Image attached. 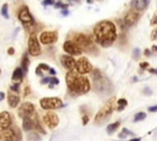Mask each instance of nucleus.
Returning <instances> with one entry per match:
<instances>
[{"label":"nucleus","mask_w":157,"mask_h":141,"mask_svg":"<svg viewBox=\"0 0 157 141\" xmlns=\"http://www.w3.org/2000/svg\"><path fill=\"white\" fill-rule=\"evenodd\" d=\"M66 85L70 92L75 94H85L90 92L91 90V83L88 78L83 75H80L76 69L67 70L66 72Z\"/></svg>","instance_id":"nucleus-2"},{"label":"nucleus","mask_w":157,"mask_h":141,"mask_svg":"<svg viewBox=\"0 0 157 141\" xmlns=\"http://www.w3.org/2000/svg\"><path fill=\"white\" fill-rule=\"evenodd\" d=\"M93 90L99 94H110L113 91V85L108 77L101 75L99 77L93 78Z\"/></svg>","instance_id":"nucleus-4"},{"label":"nucleus","mask_w":157,"mask_h":141,"mask_svg":"<svg viewBox=\"0 0 157 141\" xmlns=\"http://www.w3.org/2000/svg\"><path fill=\"white\" fill-rule=\"evenodd\" d=\"M21 131L16 125H10L7 129L0 132V141H21Z\"/></svg>","instance_id":"nucleus-6"},{"label":"nucleus","mask_w":157,"mask_h":141,"mask_svg":"<svg viewBox=\"0 0 157 141\" xmlns=\"http://www.w3.org/2000/svg\"><path fill=\"white\" fill-rule=\"evenodd\" d=\"M27 140H28V141H40V135H39L37 131L29 132V134L27 135Z\"/></svg>","instance_id":"nucleus-26"},{"label":"nucleus","mask_w":157,"mask_h":141,"mask_svg":"<svg viewBox=\"0 0 157 141\" xmlns=\"http://www.w3.org/2000/svg\"><path fill=\"white\" fill-rule=\"evenodd\" d=\"M28 53L32 56H38L42 53V49H40V45H39V39L33 33L28 38Z\"/></svg>","instance_id":"nucleus-9"},{"label":"nucleus","mask_w":157,"mask_h":141,"mask_svg":"<svg viewBox=\"0 0 157 141\" xmlns=\"http://www.w3.org/2000/svg\"><path fill=\"white\" fill-rule=\"evenodd\" d=\"M29 93H31V88H29V86H26V88L23 91V94L25 96H29Z\"/></svg>","instance_id":"nucleus-36"},{"label":"nucleus","mask_w":157,"mask_h":141,"mask_svg":"<svg viewBox=\"0 0 157 141\" xmlns=\"http://www.w3.org/2000/svg\"><path fill=\"white\" fill-rule=\"evenodd\" d=\"M13 53H15V49H13V48H9V49H7V54H9V55H12Z\"/></svg>","instance_id":"nucleus-42"},{"label":"nucleus","mask_w":157,"mask_h":141,"mask_svg":"<svg viewBox=\"0 0 157 141\" xmlns=\"http://www.w3.org/2000/svg\"><path fill=\"white\" fill-rule=\"evenodd\" d=\"M54 6H55L56 9H60V7L63 6V2H61V1H56V2L54 4Z\"/></svg>","instance_id":"nucleus-38"},{"label":"nucleus","mask_w":157,"mask_h":141,"mask_svg":"<svg viewBox=\"0 0 157 141\" xmlns=\"http://www.w3.org/2000/svg\"><path fill=\"white\" fill-rule=\"evenodd\" d=\"M48 72H49V74H50L52 76H55V74H56V71H55L54 69H52V67L49 69V71H48Z\"/></svg>","instance_id":"nucleus-43"},{"label":"nucleus","mask_w":157,"mask_h":141,"mask_svg":"<svg viewBox=\"0 0 157 141\" xmlns=\"http://www.w3.org/2000/svg\"><path fill=\"white\" fill-rule=\"evenodd\" d=\"M74 42L83 50V51H87V53H96L94 50V44H93V40L90 36L87 34H83V33H76L74 36Z\"/></svg>","instance_id":"nucleus-5"},{"label":"nucleus","mask_w":157,"mask_h":141,"mask_svg":"<svg viewBox=\"0 0 157 141\" xmlns=\"http://www.w3.org/2000/svg\"><path fill=\"white\" fill-rule=\"evenodd\" d=\"M148 4H150V0H132L131 1V7L134 10L142 11V10H146Z\"/></svg>","instance_id":"nucleus-19"},{"label":"nucleus","mask_w":157,"mask_h":141,"mask_svg":"<svg viewBox=\"0 0 157 141\" xmlns=\"http://www.w3.org/2000/svg\"><path fill=\"white\" fill-rule=\"evenodd\" d=\"M48 82H50V77H43V78H40V83L42 85L48 83Z\"/></svg>","instance_id":"nucleus-35"},{"label":"nucleus","mask_w":157,"mask_h":141,"mask_svg":"<svg viewBox=\"0 0 157 141\" xmlns=\"http://www.w3.org/2000/svg\"><path fill=\"white\" fill-rule=\"evenodd\" d=\"M76 71L80 74V75H86L88 72H92V65L91 63L88 61L87 58L85 56H81L77 61H76Z\"/></svg>","instance_id":"nucleus-10"},{"label":"nucleus","mask_w":157,"mask_h":141,"mask_svg":"<svg viewBox=\"0 0 157 141\" xmlns=\"http://www.w3.org/2000/svg\"><path fill=\"white\" fill-rule=\"evenodd\" d=\"M23 76H25V72H23L22 67H16L13 74H12V81L13 82H21L23 80Z\"/></svg>","instance_id":"nucleus-20"},{"label":"nucleus","mask_w":157,"mask_h":141,"mask_svg":"<svg viewBox=\"0 0 157 141\" xmlns=\"http://www.w3.org/2000/svg\"><path fill=\"white\" fill-rule=\"evenodd\" d=\"M144 54H145V55H146V56H148V55H151V51H150V50H148V49H146V50H145V51H144Z\"/></svg>","instance_id":"nucleus-45"},{"label":"nucleus","mask_w":157,"mask_h":141,"mask_svg":"<svg viewBox=\"0 0 157 141\" xmlns=\"http://www.w3.org/2000/svg\"><path fill=\"white\" fill-rule=\"evenodd\" d=\"M147 66H148V63H146V61H145V63H141V64H140V67H141L142 70H144V69H146Z\"/></svg>","instance_id":"nucleus-39"},{"label":"nucleus","mask_w":157,"mask_h":141,"mask_svg":"<svg viewBox=\"0 0 157 141\" xmlns=\"http://www.w3.org/2000/svg\"><path fill=\"white\" fill-rule=\"evenodd\" d=\"M60 63H61V65H63L65 69H67V70H72V69L76 67V60H75L70 54H67V55H61V56H60Z\"/></svg>","instance_id":"nucleus-17"},{"label":"nucleus","mask_w":157,"mask_h":141,"mask_svg":"<svg viewBox=\"0 0 157 141\" xmlns=\"http://www.w3.org/2000/svg\"><path fill=\"white\" fill-rule=\"evenodd\" d=\"M34 113H36L34 105L31 102H25L18 108V116H21L22 119L23 118H31L34 115Z\"/></svg>","instance_id":"nucleus-12"},{"label":"nucleus","mask_w":157,"mask_h":141,"mask_svg":"<svg viewBox=\"0 0 157 141\" xmlns=\"http://www.w3.org/2000/svg\"><path fill=\"white\" fill-rule=\"evenodd\" d=\"M63 49L70 55H80L82 53V49L74 40H66L63 44Z\"/></svg>","instance_id":"nucleus-14"},{"label":"nucleus","mask_w":157,"mask_h":141,"mask_svg":"<svg viewBox=\"0 0 157 141\" xmlns=\"http://www.w3.org/2000/svg\"><path fill=\"white\" fill-rule=\"evenodd\" d=\"M70 1H72V0H70Z\"/></svg>","instance_id":"nucleus-54"},{"label":"nucleus","mask_w":157,"mask_h":141,"mask_svg":"<svg viewBox=\"0 0 157 141\" xmlns=\"http://www.w3.org/2000/svg\"><path fill=\"white\" fill-rule=\"evenodd\" d=\"M152 50L153 51H157V45H152Z\"/></svg>","instance_id":"nucleus-51"},{"label":"nucleus","mask_w":157,"mask_h":141,"mask_svg":"<svg viewBox=\"0 0 157 141\" xmlns=\"http://www.w3.org/2000/svg\"><path fill=\"white\" fill-rule=\"evenodd\" d=\"M33 123H34V129H36L38 132H40V134H44V135H45V130H44V128H42V125H40L39 120H38V116H37V114H36V113H34V120H33Z\"/></svg>","instance_id":"nucleus-23"},{"label":"nucleus","mask_w":157,"mask_h":141,"mask_svg":"<svg viewBox=\"0 0 157 141\" xmlns=\"http://www.w3.org/2000/svg\"><path fill=\"white\" fill-rule=\"evenodd\" d=\"M22 129L25 131H31L34 129V123L31 118H23V121H22Z\"/></svg>","instance_id":"nucleus-21"},{"label":"nucleus","mask_w":157,"mask_h":141,"mask_svg":"<svg viewBox=\"0 0 157 141\" xmlns=\"http://www.w3.org/2000/svg\"><path fill=\"white\" fill-rule=\"evenodd\" d=\"M146 118V114L144 113V112H139L135 116H134V121L135 123H137V121H141V120H144Z\"/></svg>","instance_id":"nucleus-28"},{"label":"nucleus","mask_w":157,"mask_h":141,"mask_svg":"<svg viewBox=\"0 0 157 141\" xmlns=\"http://www.w3.org/2000/svg\"><path fill=\"white\" fill-rule=\"evenodd\" d=\"M17 16H18V20H20V22L22 23V26L26 27L28 31H29L32 27H34V18H33V16L31 15L29 9H28L26 5L20 7V10H18V12H17Z\"/></svg>","instance_id":"nucleus-7"},{"label":"nucleus","mask_w":157,"mask_h":141,"mask_svg":"<svg viewBox=\"0 0 157 141\" xmlns=\"http://www.w3.org/2000/svg\"><path fill=\"white\" fill-rule=\"evenodd\" d=\"M36 74H37L38 76H43V72H42V69H39V67H37V69H36Z\"/></svg>","instance_id":"nucleus-40"},{"label":"nucleus","mask_w":157,"mask_h":141,"mask_svg":"<svg viewBox=\"0 0 157 141\" xmlns=\"http://www.w3.org/2000/svg\"><path fill=\"white\" fill-rule=\"evenodd\" d=\"M148 110H150V112H157V105H152V107H148Z\"/></svg>","instance_id":"nucleus-41"},{"label":"nucleus","mask_w":157,"mask_h":141,"mask_svg":"<svg viewBox=\"0 0 157 141\" xmlns=\"http://www.w3.org/2000/svg\"><path fill=\"white\" fill-rule=\"evenodd\" d=\"M117 37H118L117 27L112 21H108V20L99 21L94 26L93 38H94V42L101 47H104V48L110 47L115 42Z\"/></svg>","instance_id":"nucleus-1"},{"label":"nucleus","mask_w":157,"mask_h":141,"mask_svg":"<svg viewBox=\"0 0 157 141\" xmlns=\"http://www.w3.org/2000/svg\"><path fill=\"white\" fill-rule=\"evenodd\" d=\"M7 103L11 108H15L20 103V96L17 94V92H13V91H9L7 92Z\"/></svg>","instance_id":"nucleus-18"},{"label":"nucleus","mask_w":157,"mask_h":141,"mask_svg":"<svg viewBox=\"0 0 157 141\" xmlns=\"http://www.w3.org/2000/svg\"><path fill=\"white\" fill-rule=\"evenodd\" d=\"M21 66H22V70H23V72H25V75H26V74H27V71H28V66H29V59H28L27 53H25V54L22 55Z\"/></svg>","instance_id":"nucleus-22"},{"label":"nucleus","mask_w":157,"mask_h":141,"mask_svg":"<svg viewBox=\"0 0 157 141\" xmlns=\"http://www.w3.org/2000/svg\"><path fill=\"white\" fill-rule=\"evenodd\" d=\"M54 4H55L54 0H43L42 1V5L43 6H49V5H54Z\"/></svg>","instance_id":"nucleus-34"},{"label":"nucleus","mask_w":157,"mask_h":141,"mask_svg":"<svg viewBox=\"0 0 157 141\" xmlns=\"http://www.w3.org/2000/svg\"><path fill=\"white\" fill-rule=\"evenodd\" d=\"M126 104H128V101L126 99H124V98H120V99H118V110L120 112V110H123L125 107H126Z\"/></svg>","instance_id":"nucleus-27"},{"label":"nucleus","mask_w":157,"mask_h":141,"mask_svg":"<svg viewBox=\"0 0 157 141\" xmlns=\"http://www.w3.org/2000/svg\"><path fill=\"white\" fill-rule=\"evenodd\" d=\"M135 134L132 132V131H130V130H128L126 128H123V130L119 132V135H118V137L119 139H126L128 136H134Z\"/></svg>","instance_id":"nucleus-25"},{"label":"nucleus","mask_w":157,"mask_h":141,"mask_svg":"<svg viewBox=\"0 0 157 141\" xmlns=\"http://www.w3.org/2000/svg\"><path fill=\"white\" fill-rule=\"evenodd\" d=\"M144 92H145L146 94H150V93H151V90H150V88H145V90H144Z\"/></svg>","instance_id":"nucleus-46"},{"label":"nucleus","mask_w":157,"mask_h":141,"mask_svg":"<svg viewBox=\"0 0 157 141\" xmlns=\"http://www.w3.org/2000/svg\"><path fill=\"white\" fill-rule=\"evenodd\" d=\"M39 105L42 109H45V110H54V109H59V108H63L64 107V103L60 98L58 97H45V98H42L39 101Z\"/></svg>","instance_id":"nucleus-8"},{"label":"nucleus","mask_w":157,"mask_h":141,"mask_svg":"<svg viewBox=\"0 0 157 141\" xmlns=\"http://www.w3.org/2000/svg\"><path fill=\"white\" fill-rule=\"evenodd\" d=\"M129 141H141V139H130Z\"/></svg>","instance_id":"nucleus-52"},{"label":"nucleus","mask_w":157,"mask_h":141,"mask_svg":"<svg viewBox=\"0 0 157 141\" xmlns=\"http://www.w3.org/2000/svg\"><path fill=\"white\" fill-rule=\"evenodd\" d=\"M43 123L47 125L48 129H54V128H56L58 124H59V116H58L54 112L48 110V112L44 114V116H43Z\"/></svg>","instance_id":"nucleus-13"},{"label":"nucleus","mask_w":157,"mask_h":141,"mask_svg":"<svg viewBox=\"0 0 157 141\" xmlns=\"http://www.w3.org/2000/svg\"><path fill=\"white\" fill-rule=\"evenodd\" d=\"M61 13H63V15H64V16H66V15H67V13H69V12H67V10H66V9H65V10H63V11H61Z\"/></svg>","instance_id":"nucleus-49"},{"label":"nucleus","mask_w":157,"mask_h":141,"mask_svg":"<svg viewBox=\"0 0 157 141\" xmlns=\"http://www.w3.org/2000/svg\"><path fill=\"white\" fill-rule=\"evenodd\" d=\"M0 74H1V70H0Z\"/></svg>","instance_id":"nucleus-53"},{"label":"nucleus","mask_w":157,"mask_h":141,"mask_svg":"<svg viewBox=\"0 0 157 141\" xmlns=\"http://www.w3.org/2000/svg\"><path fill=\"white\" fill-rule=\"evenodd\" d=\"M38 67L39 69H42V70H44V71H49V65H47V64H44V63H40L39 65H38Z\"/></svg>","instance_id":"nucleus-33"},{"label":"nucleus","mask_w":157,"mask_h":141,"mask_svg":"<svg viewBox=\"0 0 157 141\" xmlns=\"http://www.w3.org/2000/svg\"><path fill=\"white\" fill-rule=\"evenodd\" d=\"M148 71H150L151 74H156V75H157V69H148Z\"/></svg>","instance_id":"nucleus-44"},{"label":"nucleus","mask_w":157,"mask_h":141,"mask_svg":"<svg viewBox=\"0 0 157 141\" xmlns=\"http://www.w3.org/2000/svg\"><path fill=\"white\" fill-rule=\"evenodd\" d=\"M132 56H134L135 60H137V59L140 58V49H139V48H135V49L132 50Z\"/></svg>","instance_id":"nucleus-32"},{"label":"nucleus","mask_w":157,"mask_h":141,"mask_svg":"<svg viewBox=\"0 0 157 141\" xmlns=\"http://www.w3.org/2000/svg\"><path fill=\"white\" fill-rule=\"evenodd\" d=\"M151 23H152V25H157V16H156V17H155V18L151 21Z\"/></svg>","instance_id":"nucleus-48"},{"label":"nucleus","mask_w":157,"mask_h":141,"mask_svg":"<svg viewBox=\"0 0 157 141\" xmlns=\"http://www.w3.org/2000/svg\"><path fill=\"white\" fill-rule=\"evenodd\" d=\"M66 7H69V5H67V4H63V6H61V9H63V10H65Z\"/></svg>","instance_id":"nucleus-50"},{"label":"nucleus","mask_w":157,"mask_h":141,"mask_svg":"<svg viewBox=\"0 0 157 141\" xmlns=\"http://www.w3.org/2000/svg\"><path fill=\"white\" fill-rule=\"evenodd\" d=\"M119 125H120V121H115V123H113V124H109V125L107 126V134L112 135L114 131H117V129L119 128Z\"/></svg>","instance_id":"nucleus-24"},{"label":"nucleus","mask_w":157,"mask_h":141,"mask_svg":"<svg viewBox=\"0 0 157 141\" xmlns=\"http://www.w3.org/2000/svg\"><path fill=\"white\" fill-rule=\"evenodd\" d=\"M10 90L13 91V92H18V90H20V82H15L13 85H11L10 86Z\"/></svg>","instance_id":"nucleus-31"},{"label":"nucleus","mask_w":157,"mask_h":141,"mask_svg":"<svg viewBox=\"0 0 157 141\" xmlns=\"http://www.w3.org/2000/svg\"><path fill=\"white\" fill-rule=\"evenodd\" d=\"M139 18H140V15H139L137 10L131 9L130 11L126 12V15H125V17H124V23H125V26L131 27V26H134V25L139 21Z\"/></svg>","instance_id":"nucleus-15"},{"label":"nucleus","mask_w":157,"mask_h":141,"mask_svg":"<svg viewBox=\"0 0 157 141\" xmlns=\"http://www.w3.org/2000/svg\"><path fill=\"white\" fill-rule=\"evenodd\" d=\"M39 42L44 45L53 44L58 40V32L56 31H44L39 34Z\"/></svg>","instance_id":"nucleus-11"},{"label":"nucleus","mask_w":157,"mask_h":141,"mask_svg":"<svg viewBox=\"0 0 157 141\" xmlns=\"http://www.w3.org/2000/svg\"><path fill=\"white\" fill-rule=\"evenodd\" d=\"M7 4H4L2 6H1V15L5 17V18H9V11H7Z\"/></svg>","instance_id":"nucleus-29"},{"label":"nucleus","mask_w":157,"mask_h":141,"mask_svg":"<svg viewBox=\"0 0 157 141\" xmlns=\"http://www.w3.org/2000/svg\"><path fill=\"white\" fill-rule=\"evenodd\" d=\"M87 123H88V115H85V116L82 118V124H83V125H86Z\"/></svg>","instance_id":"nucleus-37"},{"label":"nucleus","mask_w":157,"mask_h":141,"mask_svg":"<svg viewBox=\"0 0 157 141\" xmlns=\"http://www.w3.org/2000/svg\"><path fill=\"white\" fill-rule=\"evenodd\" d=\"M5 98V93L4 92H0V101H2Z\"/></svg>","instance_id":"nucleus-47"},{"label":"nucleus","mask_w":157,"mask_h":141,"mask_svg":"<svg viewBox=\"0 0 157 141\" xmlns=\"http://www.w3.org/2000/svg\"><path fill=\"white\" fill-rule=\"evenodd\" d=\"M114 101H115V98H114V97H110V98L104 103V105L97 112V114H96V116H94V119H93L94 124H97V125L103 124L104 121H107V120L110 118V115H112V113H113V104H114Z\"/></svg>","instance_id":"nucleus-3"},{"label":"nucleus","mask_w":157,"mask_h":141,"mask_svg":"<svg viewBox=\"0 0 157 141\" xmlns=\"http://www.w3.org/2000/svg\"><path fill=\"white\" fill-rule=\"evenodd\" d=\"M12 124V118L9 112H1L0 113V132L7 129Z\"/></svg>","instance_id":"nucleus-16"},{"label":"nucleus","mask_w":157,"mask_h":141,"mask_svg":"<svg viewBox=\"0 0 157 141\" xmlns=\"http://www.w3.org/2000/svg\"><path fill=\"white\" fill-rule=\"evenodd\" d=\"M58 83H59V80L55 76H52L50 82H49V88H54V85H58Z\"/></svg>","instance_id":"nucleus-30"}]
</instances>
